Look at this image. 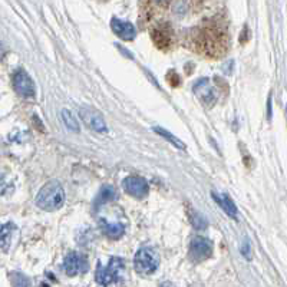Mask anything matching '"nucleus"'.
<instances>
[{
	"mask_svg": "<svg viewBox=\"0 0 287 287\" xmlns=\"http://www.w3.org/2000/svg\"><path fill=\"white\" fill-rule=\"evenodd\" d=\"M63 203H65V191L57 181H49L48 184H45L36 197V204L45 211L59 210Z\"/></svg>",
	"mask_w": 287,
	"mask_h": 287,
	"instance_id": "nucleus-1",
	"label": "nucleus"
},
{
	"mask_svg": "<svg viewBox=\"0 0 287 287\" xmlns=\"http://www.w3.org/2000/svg\"><path fill=\"white\" fill-rule=\"evenodd\" d=\"M125 273V263L119 257H112L107 266L98 264L95 279L96 283L102 287H112L121 283Z\"/></svg>",
	"mask_w": 287,
	"mask_h": 287,
	"instance_id": "nucleus-2",
	"label": "nucleus"
},
{
	"mask_svg": "<svg viewBox=\"0 0 287 287\" xmlns=\"http://www.w3.org/2000/svg\"><path fill=\"white\" fill-rule=\"evenodd\" d=\"M158 256L157 253L148 248V247H142L138 250V253L135 254V259H134V266H135V270L141 274H151L154 273L157 269H158Z\"/></svg>",
	"mask_w": 287,
	"mask_h": 287,
	"instance_id": "nucleus-3",
	"label": "nucleus"
},
{
	"mask_svg": "<svg viewBox=\"0 0 287 287\" xmlns=\"http://www.w3.org/2000/svg\"><path fill=\"white\" fill-rule=\"evenodd\" d=\"M13 85L16 92H17L19 95L25 96V98L35 96V83H33L32 78L29 76L23 69H20V70H17V72L14 73Z\"/></svg>",
	"mask_w": 287,
	"mask_h": 287,
	"instance_id": "nucleus-4",
	"label": "nucleus"
},
{
	"mask_svg": "<svg viewBox=\"0 0 287 287\" xmlns=\"http://www.w3.org/2000/svg\"><path fill=\"white\" fill-rule=\"evenodd\" d=\"M213 253V244L204 237H195L190 244V256L194 261H203Z\"/></svg>",
	"mask_w": 287,
	"mask_h": 287,
	"instance_id": "nucleus-5",
	"label": "nucleus"
},
{
	"mask_svg": "<svg viewBox=\"0 0 287 287\" xmlns=\"http://www.w3.org/2000/svg\"><path fill=\"white\" fill-rule=\"evenodd\" d=\"M86 269H88L86 260L78 253H70L63 260V270L68 276H76V274L85 273Z\"/></svg>",
	"mask_w": 287,
	"mask_h": 287,
	"instance_id": "nucleus-6",
	"label": "nucleus"
},
{
	"mask_svg": "<svg viewBox=\"0 0 287 287\" xmlns=\"http://www.w3.org/2000/svg\"><path fill=\"white\" fill-rule=\"evenodd\" d=\"M82 121L89 128H92L96 132H105L107 131V123L105 119L102 118V115L99 112H96L94 110H89V108H82L79 112Z\"/></svg>",
	"mask_w": 287,
	"mask_h": 287,
	"instance_id": "nucleus-7",
	"label": "nucleus"
},
{
	"mask_svg": "<svg viewBox=\"0 0 287 287\" xmlns=\"http://www.w3.org/2000/svg\"><path fill=\"white\" fill-rule=\"evenodd\" d=\"M123 188L132 197L142 198L148 192V184L144 178L141 177H128L123 179Z\"/></svg>",
	"mask_w": 287,
	"mask_h": 287,
	"instance_id": "nucleus-8",
	"label": "nucleus"
},
{
	"mask_svg": "<svg viewBox=\"0 0 287 287\" xmlns=\"http://www.w3.org/2000/svg\"><path fill=\"white\" fill-rule=\"evenodd\" d=\"M111 28L114 30V33L123 41H132L137 35V30L132 23H129L126 20H121L118 17H114L111 20Z\"/></svg>",
	"mask_w": 287,
	"mask_h": 287,
	"instance_id": "nucleus-9",
	"label": "nucleus"
},
{
	"mask_svg": "<svg viewBox=\"0 0 287 287\" xmlns=\"http://www.w3.org/2000/svg\"><path fill=\"white\" fill-rule=\"evenodd\" d=\"M213 198L216 200V203L223 208V211H224L229 217H231V219L234 220L237 219V207L232 203V200L229 195L219 194V192H213Z\"/></svg>",
	"mask_w": 287,
	"mask_h": 287,
	"instance_id": "nucleus-10",
	"label": "nucleus"
},
{
	"mask_svg": "<svg viewBox=\"0 0 287 287\" xmlns=\"http://www.w3.org/2000/svg\"><path fill=\"white\" fill-rule=\"evenodd\" d=\"M152 36H154V41L157 42V45L163 48L164 45L171 43V29L167 25H161L154 30Z\"/></svg>",
	"mask_w": 287,
	"mask_h": 287,
	"instance_id": "nucleus-11",
	"label": "nucleus"
},
{
	"mask_svg": "<svg viewBox=\"0 0 287 287\" xmlns=\"http://www.w3.org/2000/svg\"><path fill=\"white\" fill-rule=\"evenodd\" d=\"M13 230L14 226L12 223H7V224H4V226L0 227V248H3V250H7V248H9Z\"/></svg>",
	"mask_w": 287,
	"mask_h": 287,
	"instance_id": "nucleus-12",
	"label": "nucleus"
},
{
	"mask_svg": "<svg viewBox=\"0 0 287 287\" xmlns=\"http://www.w3.org/2000/svg\"><path fill=\"white\" fill-rule=\"evenodd\" d=\"M101 226L104 232L111 238H119L123 234V227L121 224H110L105 220H101Z\"/></svg>",
	"mask_w": 287,
	"mask_h": 287,
	"instance_id": "nucleus-13",
	"label": "nucleus"
},
{
	"mask_svg": "<svg viewBox=\"0 0 287 287\" xmlns=\"http://www.w3.org/2000/svg\"><path fill=\"white\" fill-rule=\"evenodd\" d=\"M154 131L158 134V135H161L163 138H165L168 142H171L175 148H178V150H185V144L182 142V141H179L175 135H172L170 131H167V129H164V128H161V126H155L154 128Z\"/></svg>",
	"mask_w": 287,
	"mask_h": 287,
	"instance_id": "nucleus-14",
	"label": "nucleus"
},
{
	"mask_svg": "<svg viewBox=\"0 0 287 287\" xmlns=\"http://www.w3.org/2000/svg\"><path fill=\"white\" fill-rule=\"evenodd\" d=\"M60 116H62V121L65 123V126L70 129L72 132H79V123L76 116L70 112L69 110H62L60 112Z\"/></svg>",
	"mask_w": 287,
	"mask_h": 287,
	"instance_id": "nucleus-15",
	"label": "nucleus"
},
{
	"mask_svg": "<svg viewBox=\"0 0 287 287\" xmlns=\"http://www.w3.org/2000/svg\"><path fill=\"white\" fill-rule=\"evenodd\" d=\"M9 277H10L12 287H29V285H30L29 279L23 273L13 272V273L9 274Z\"/></svg>",
	"mask_w": 287,
	"mask_h": 287,
	"instance_id": "nucleus-16",
	"label": "nucleus"
},
{
	"mask_svg": "<svg viewBox=\"0 0 287 287\" xmlns=\"http://www.w3.org/2000/svg\"><path fill=\"white\" fill-rule=\"evenodd\" d=\"M114 198H115V190L112 187H104L99 192L98 198H96V205L105 204V203H108Z\"/></svg>",
	"mask_w": 287,
	"mask_h": 287,
	"instance_id": "nucleus-17",
	"label": "nucleus"
},
{
	"mask_svg": "<svg viewBox=\"0 0 287 287\" xmlns=\"http://www.w3.org/2000/svg\"><path fill=\"white\" fill-rule=\"evenodd\" d=\"M191 223L192 226L197 229V230H203V229H205L207 227V220L201 216V214H192L191 216Z\"/></svg>",
	"mask_w": 287,
	"mask_h": 287,
	"instance_id": "nucleus-18",
	"label": "nucleus"
},
{
	"mask_svg": "<svg viewBox=\"0 0 287 287\" xmlns=\"http://www.w3.org/2000/svg\"><path fill=\"white\" fill-rule=\"evenodd\" d=\"M241 253L246 256L247 259H250V246H248V243H244V247H243V250H241Z\"/></svg>",
	"mask_w": 287,
	"mask_h": 287,
	"instance_id": "nucleus-19",
	"label": "nucleus"
},
{
	"mask_svg": "<svg viewBox=\"0 0 287 287\" xmlns=\"http://www.w3.org/2000/svg\"><path fill=\"white\" fill-rule=\"evenodd\" d=\"M152 3H155V4H158V6H165L170 0H151Z\"/></svg>",
	"mask_w": 287,
	"mask_h": 287,
	"instance_id": "nucleus-20",
	"label": "nucleus"
}]
</instances>
